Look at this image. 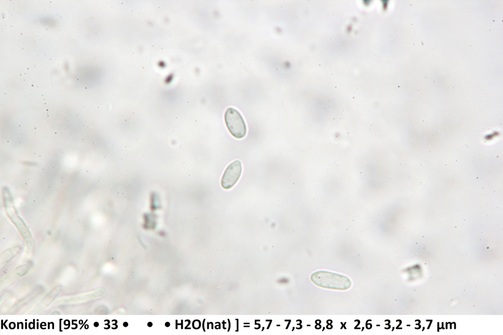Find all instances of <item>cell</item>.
Returning <instances> with one entry per match:
<instances>
[{
	"mask_svg": "<svg viewBox=\"0 0 503 335\" xmlns=\"http://www.w3.org/2000/svg\"><path fill=\"white\" fill-rule=\"evenodd\" d=\"M224 119L227 129L234 138H243L247 133V127L241 113L233 108H228L224 113Z\"/></svg>",
	"mask_w": 503,
	"mask_h": 335,
	"instance_id": "1",
	"label": "cell"
},
{
	"mask_svg": "<svg viewBox=\"0 0 503 335\" xmlns=\"http://www.w3.org/2000/svg\"><path fill=\"white\" fill-rule=\"evenodd\" d=\"M242 170L241 162L235 160L225 169L221 180V186L224 189L233 187L240 177Z\"/></svg>",
	"mask_w": 503,
	"mask_h": 335,
	"instance_id": "2",
	"label": "cell"
}]
</instances>
